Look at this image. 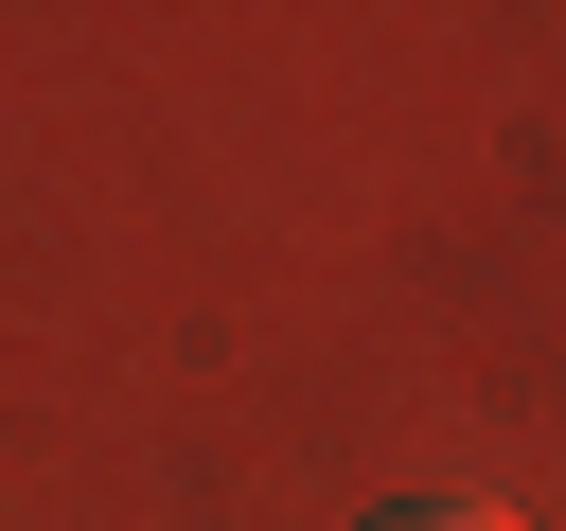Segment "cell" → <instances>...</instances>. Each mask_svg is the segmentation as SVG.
Here are the masks:
<instances>
[{"label": "cell", "instance_id": "cell-1", "mask_svg": "<svg viewBox=\"0 0 566 531\" xmlns=\"http://www.w3.org/2000/svg\"><path fill=\"white\" fill-rule=\"evenodd\" d=\"M371 531H531L513 496H407V513H371Z\"/></svg>", "mask_w": 566, "mask_h": 531}]
</instances>
